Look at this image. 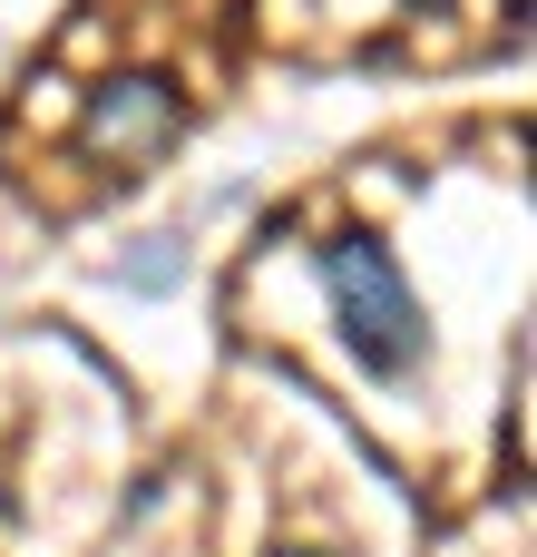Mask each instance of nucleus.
Instances as JSON below:
<instances>
[{
  "label": "nucleus",
  "mask_w": 537,
  "mask_h": 557,
  "mask_svg": "<svg viewBox=\"0 0 537 557\" xmlns=\"http://www.w3.org/2000/svg\"><path fill=\"white\" fill-rule=\"evenodd\" d=\"M313 274H323V294H333V333H342V352H352L372 382H401V372L421 362L430 333H421V304H411L391 245L362 235V225H342V235L313 245Z\"/></svg>",
  "instance_id": "f257e3e1"
},
{
  "label": "nucleus",
  "mask_w": 537,
  "mask_h": 557,
  "mask_svg": "<svg viewBox=\"0 0 537 557\" xmlns=\"http://www.w3.org/2000/svg\"><path fill=\"white\" fill-rule=\"evenodd\" d=\"M176 137V88L166 78H108L98 98H88V117H78V147L88 157H157Z\"/></svg>",
  "instance_id": "f03ea898"
},
{
  "label": "nucleus",
  "mask_w": 537,
  "mask_h": 557,
  "mask_svg": "<svg viewBox=\"0 0 537 557\" xmlns=\"http://www.w3.org/2000/svg\"><path fill=\"white\" fill-rule=\"evenodd\" d=\"M127 284H147V294H157V284H176V255H166V235H157V255H137V264H127Z\"/></svg>",
  "instance_id": "7ed1b4c3"
},
{
  "label": "nucleus",
  "mask_w": 537,
  "mask_h": 557,
  "mask_svg": "<svg viewBox=\"0 0 537 557\" xmlns=\"http://www.w3.org/2000/svg\"><path fill=\"white\" fill-rule=\"evenodd\" d=\"M0 529H20V499H10V490H0Z\"/></svg>",
  "instance_id": "20e7f679"
},
{
  "label": "nucleus",
  "mask_w": 537,
  "mask_h": 557,
  "mask_svg": "<svg viewBox=\"0 0 537 557\" xmlns=\"http://www.w3.org/2000/svg\"><path fill=\"white\" fill-rule=\"evenodd\" d=\"M284 557H323V548H284Z\"/></svg>",
  "instance_id": "39448f33"
}]
</instances>
